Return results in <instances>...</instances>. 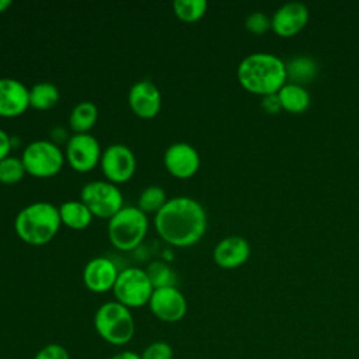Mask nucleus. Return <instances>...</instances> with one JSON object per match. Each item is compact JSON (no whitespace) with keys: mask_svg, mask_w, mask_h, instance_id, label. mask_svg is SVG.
I'll return each instance as SVG.
<instances>
[{"mask_svg":"<svg viewBox=\"0 0 359 359\" xmlns=\"http://www.w3.org/2000/svg\"><path fill=\"white\" fill-rule=\"evenodd\" d=\"M158 236L175 247H188L202 238L208 217L203 206L188 196L168 199L154 216Z\"/></svg>","mask_w":359,"mask_h":359,"instance_id":"1","label":"nucleus"},{"mask_svg":"<svg viewBox=\"0 0 359 359\" xmlns=\"http://www.w3.org/2000/svg\"><path fill=\"white\" fill-rule=\"evenodd\" d=\"M240 84L250 93L258 95L276 94L286 83L285 62L268 52H255L245 56L237 67Z\"/></svg>","mask_w":359,"mask_h":359,"instance_id":"2","label":"nucleus"},{"mask_svg":"<svg viewBox=\"0 0 359 359\" xmlns=\"http://www.w3.org/2000/svg\"><path fill=\"white\" fill-rule=\"evenodd\" d=\"M59 209L49 202H34L25 206L15 217L18 237L32 245H41L53 238L60 226Z\"/></svg>","mask_w":359,"mask_h":359,"instance_id":"3","label":"nucleus"},{"mask_svg":"<svg viewBox=\"0 0 359 359\" xmlns=\"http://www.w3.org/2000/svg\"><path fill=\"white\" fill-rule=\"evenodd\" d=\"M97 334L108 344L121 346L128 344L135 334V321L130 310L119 302H107L94 316Z\"/></svg>","mask_w":359,"mask_h":359,"instance_id":"4","label":"nucleus"},{"mask_svg":"<svg viewBox=\"0 0 359 359\" xmlns=\"http://www.w3.org/2000/svg\"><path fill=\"white\" fill-rule=\"evenodd\" d=\"M147 231V217L136 206L122 208L109 219L108 236L114 247L129 251L137 247Z\"/></svg>","mask_w":359,"mask_h":359,"instance_id":"5","label":"nucleus"},{"mask_svg":"<svg viewBox=\"0 0 359 359\" xmlns=\"http://www.w3.org/2000/svg\"><path fill=\"white\" fill-rule=\"evenodd\" d=\"M112 290L116 302L128 309H133L149 304L154 289L146 271L133 266L119 272Z\"/></svg>","mask_w":359,"mask_h":359,"instance_id":"6","label":"nucleus"},{"mask_svg":"<svg viewBox=\"0 0 359 359\" xmlns=\"http://www.w3.org/2000/svg\"><path fill=\"white\" fill-rule=\"evenodd\" d=\"M21 161L25 171L35 177H50L60 171L63 165V154L60 149L48 140H36L29 143L22 153Z\"/></svg>","mask_w":359,"mask_h":359,"instance_id":"7","label":"nucleus"},{"mask_svg":"<svg viewBox=\"0 0 359 359\" xmlns=\"http://www.w3.org/2000/svg\"><path fill=\"white\" fill-rule=\"evenodd\" d=\"M80 201L88 208V210L104 219H111L122 209V194L111 182L93 181L81 188Z\"/></svg>","mask_w":359,"mask_h":359,"instance_id":"8","label":"nucleus"},{"mask_svg":"<svg viewBox=\"0 0 359 359\" xmlns=\"http://www.w3.org/2000/svg\"><path fill=\"white\" fill-rule=\"evenodd\" d=\"M150 311L164 323H177L187 314V299L175 286L154 289L149 300Z\"/></svg>","mask_w":359,"mask_h":359,"instance_id":"9","label":"nucleus"},{"mask_svg":"<svg viewBox=\"0 0 359 359\" xmlns=\"http://www.w3.org/2000/svg\"><path fill=\"white\" fill-rule=\"evenodd\" d=\"M101 168L104 175L112 182L128 181L136 168L133 153L125 144H111L101 156Z\"/></svg>","mask_w":359,"mask_h":359,"instance_id":"10","label":"nucleus"},{"mask_svg":"<svg viewBox=\"0 0 359 359\" xmlns=\"http://www.w3.org/2000/svg\"><path fill=\"white\" fill-rule=\"evenodd\" d=\"M66 157L76 171H90L100 160V144L93 135L76 133L67 142Z\"/></svg>","mask_w":359,"mask_h":359,"instance_id":"11","label":"nucleus"},{"mask_svg":"<svg viewBox=\"0 0 359 359\" xmlns=\"http://www.w3.org/2000/svg\"><path fill=\"white\" fill-rule=\"evenodd\" d=\"M272 29L276 35L289 38L303 29L309 21V8L302 1L282 4L271 17Z\"/></svg>","mask_w":359,"mask_h":359,"instance_id":"12","label":"nucleus"},{"mask_svg":"<svg viewBox=\"0 0 359 359\" xmlns=\"http://www.w3.org/2000/svg\"><path fill=\"white\" fill-rule=\"evenodd\" d=\"M199 154L188 143H172L164 153V164L167 170L178 178H189L199 168Z\"/></svg>","mask_w":359,"mask_h":359,"instance_id":"13","label":"nucleus"},{"mask_svg":"<svg viewBox=\"0 0 359 359\" xmlns=\"http://www.w3.org/2000/svg\"><path fill=\"white\" fill-rule=\"evenodd\" d=\"M119 272L111 259L97 257L90 259L84 266L83 280L91 292L102 293L114 287Z\"/></svg>","mask_w":359,"mask_h":359,"instance_id":"14","label":"nucleus"},{"mask_svg":"<svg viewBox=\"0 0 359 359\" xmlns=\"http://www.w3.org/2000/svg\"><path fill=\"white\" fill-rule=\"evenodd\" d=\"M29 105L28 88L15 79H0V116L11 118L22 114Z\"/></svg>","mask_w":359,"mask_h":359,"instance_id":"15","label":"nucleus"},{"mask_svg":"<svg viewBox=\"0 0 359 359\" xmlns=\"http://www.w3.org/2000/svg\"><path fill=\"white\" fill-rule=\"evenodd\" d=\"M129 105L140 118L156 116L161 107V95L158 88L147 80L135 83L129 90Z\"/></svg>","mask_w":359,"mask_h":359,"instance_id":"16","label":"nucleus"},{"mask_svg":"<svg viewBox=\"0 0 359 359\" xmlns=\"http://www.w3.org/2000/svg\"><path fill=\"white\" fill-rule=\"evenodd\" d=\"M250 257V244L244 237L230 236L219 241L213 250L215 262L226 269L243 265Z\"/></svg>","mask_w":359,"mask_h":359,"instance_id":"17","label":"nucleus"},{"mask_svg":"<svg viewBox=\"0 0 359 359\" xmlns=\"http://www.w3.org/2000/svg\"><path fill=\"white\" fill-rule=\"evenodd\" d=\"M278 97L280 100L282 109H286L292 114L304 112L310 105V93L304 88V86L294 83H285L278 91Z\"/></svg>","mask_w":359,"mask_h":359,"instance_id":"18","label":"nucleus"},{"mask_svg":"<svg viewBox=\"0 0 359 359\" xmlns=\"http://www.w3.org/2000/svg\"><path fill=\"white\" fill-rule=\"evenodd\" d=\"M286 76L290 83L304 86L310 83L318 73L317 62L306 55H297L285 62Z\"/></svg>","mask_w":359,"mask_h":359,"instance_id":"19","label":"nucleus"},{"mask_svg":"<svg viewBox=\"0 0 359 359\" xmlns=\"http://www.w3.org/2000/svg\"><path fill=\"white\" fill-rule=\"evenodd\" d=\"M60 220L70 229L80 230L90 224L93 213L81 201H67L59 208Z\"/></svg>","mask_w":359,"mask_h":359,"instance_id":"20","label":"nucleus"},{"mask_svg":"<svg viewBox=\"0 0 359 359\" xmlns=\"http://www.w3.org/2000/svg\"><path fill=\"white\" fill-rule=\"evenodd\" d=\"M97 116L98 109L95 104H93L91 101H81L73 108L69 122L72 129L77 133H87V130L94 126Z\"/></svg>","mask_w":359,"mask_h":359,"instance_id":"21","label":"nucleus"},{"mask_svg":"<svg viewBox=\"0 0 359 359\" xmlns=\"http://www.w3.org/2000/svg\"><path fill=\"white\" fill-rule=\"evenodd\" d=\"M59 100V90L55 84L42 81L29 90V105L36 109H49Z\"/></svg>","mask_w":359,"mask_h":359,"instance_id":"22","label":"nucleus"},{"mask_svg":"<svg viewBox=\"0 0 359 359\" xmlns=\"http://www.w3.org/2000/svg\"><path fill=\"white\" fill-rule=\"evenodd\" d=\"M167 202L165 199V192L161 187L157 185H150L147 188H144L142 191V194L139 195V201H137V208L142 212H158L163 205Z\"/></svg>","mask_w":359,"mask_h":359,"instance_id":"23","label":"nucleus"},{"mask_svg":"<svg viewBox=\"0 0 359 359\" xmlns=\"http://www.w3.org/2000/svg\"><path fill=\"white\" fill-rule=\"evenodd\" d=\"M208 3L205 0H175L174 11L185 22L198 21L206 11Z\"/></svg>","mask_w":359,"mask_h":359,"instance_id":"24","label":"nucleus"},{"mask_svg":"<svg viewBox=\"0 0 359 359\" xmlns=\"http://www.w3.org/2000/svg\"><path fill=\"white\" fill-rule=\"evenodd\" d=\"M146 273L151 282L153 289H158V287H164V286H174V273L165 262H161V261L151 262L147 266Z\"/></svg>","mask_w":359,"mask_h":359,"instance_id":"25","label":"nucleus"},{"mask_svg":"<svg viewBox=\"0 0 359 359\" xmlns=\"http://www.w3.org/2000/svg\"><path fill=\"white\" fill-rule=\"evenodd\" d=\"M25 172L24 164L17 157H6L0 161V182L15 184Z\"/></svg>","mask_w":359,"mask_h":359,"instance_id":"26","label":"nucleus"},{"mask_svg":"<svg viewBox=\"0 0 359 359\" xmlns=\"http://www.w3.org/2000/svg\"><path fill=\"white\" fill-rule=\"evenodd\" d=\"M245 28L255 35H262L272 28L271 17L264 11H252L245 18Z\"/></svg>","mask_w":359,"mask_h":359,"instance_id":"27","label":"nucleus"},{"mask_svg":"<svg viewBox=\"0 0 359 359\" xmlns=\"http://www.w3.org/2000/svg\"><path fill=\"white\" fill-rule=\"evenodd\" d=\"M140 356L142 359H174V349L165 341H154L143 349Z\"/></svg>","mask_w":359,"mask_h":359,"instance_id":"28","label":"nucleus"},{"mask_svg":"<svg viewBox=\"0 0 359 359\" xmlns=\"http://www.w3.org/2000/svg\"><path fill=\"white\" fill-rule=\"evenodd\" d=\"M34 359H70L69 352L65 346L56 342H50L42 346L34 356Z\"/></svg>","mask_w":359,"mask_h":359,"instance_id":"29","label":"nucleus"},{"mask_svg":"<svg viewBox=\"0 0 359 359\" xmlns=\"http://www.w3.org/2000/svg\"><path fill=\"white\" fill-rule=\"evenodd\" d=\"M261 105H262L264 111L268 112V114H278V112L282 109V105H280V100H279V97H278V93H276V94L264 95L262 100H261Z\"/></svg>","mask_w":359,"mask_h":359,"instance_id":"30","label":"nucleus"},{"mask_svg":"<svg viewBox=\"0 0 359 359\" xmlns=\"http://www.w3.org/2000/svg\"><path fill=\"white\" fill-rule=\"evenodd\" d=\"M10 149H11L10 136L7 135V132H4L3 129H0V161L4 160L6 157H8Z\"/></svg>","mask_w":359,"mask_h":359,"instance_id":"31","label":"nucleus"},{"mask_svg":"<svg viewBox=\"0 0 359 359\" xmlns=\"http://www.w3.org/2000/svg\"><path fill=\"white\" fill-rule=\"evenodd\" d=\"M109 359H142V356L133 351H123L111 356Z\"/></svg>","mask_w":359,"mask_h":359,"instance_id":"32","label":"nucleus"},{"mask_svg":"<svg viewBox=\"0 0 359 359\" xmlns=\"http://www.w3.org/2000/svg\"><path fill=\"white\" fill-rule=\"evenodd\" d=\"M11 6V0H0V13Z\"/></svg>","mask_w":359,"mask_h":359,"instance_id":"33","label":"nucleus"}]
</instances>
